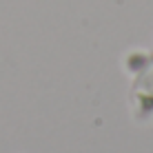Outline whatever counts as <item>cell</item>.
Wrapping results in <instances>:
<instances>
[{"label":"cell","mask_w":153,"mask_h":153,"mask_svg":"<svg viewBox=\"0 0 153 153\" xmlns=\"http://www.w3.org/2000/svg\"><path fill=\"white\" fill-rule=\"evenodd\" d=\"M131 111L133 118L144 122L153 118V60H149L144 67H140L131 89Z\"/></svg>","instance_id":"obj_1"}]
</instances>
